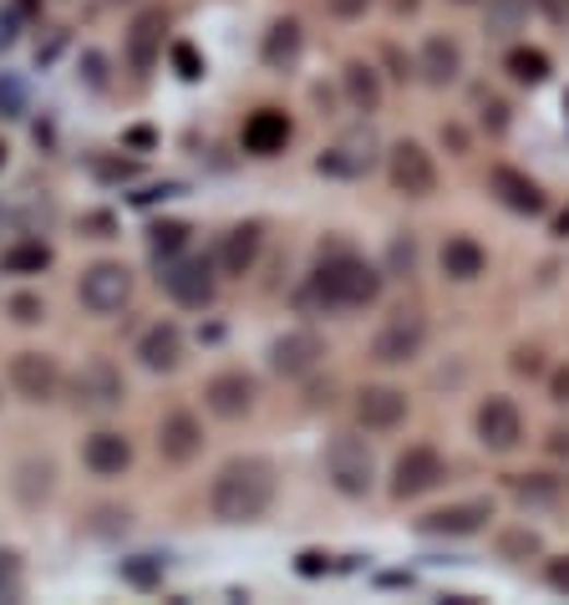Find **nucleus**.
<instances>
[{
	"label": "nucleus",
	"instance_id": "nucleus-32",
	"mask_svg": "<svg viewBox=\"0 0 569 605\" xmlns=\"http://www.w3.org/2000/svg\"><path fill=\"white\" fill-rule=\"evenodd\" d=\"M0 265L11 270V275H42L51 265V250L46 245H11V250L0 254Z\"/></svg>",
	"mask_w": 569,
	"mask_h": 605
},
{
	"label": "nucleus",
	"instance_id": "nucleus-26",
	"mask_svg": "<svg viewBox=\"0 0 569 605\" xmlns=\"http://www.w3.org/2000/svg\"><path fill=\"white\" fill-rule=\"evenodd\" d=\"M341 87H346V103L351 112H381V97H387V87H381V72L371 67V61H346L341 67Z\"/></svg>",
	"mask_w": 569,
	"mask_h": 605
},
{
	"label": "nucleus",
	"instance_id": "nucleus-46",
	"mask_svg": "<svg viewBox=\"0 0 569 605\" xmlns=\"http://www.w3.org/2000/svg\"><path fill=\"white\" fill-rule=\"evenodd\" d=\"M442 143L453 153H467V138H463V128H442Z\"/></svg>",
	"mask_w": 569,
	"mask_h": 605
},
{
	"label": "nucleus",
	"instance_id": "nucleus-23",
	"mask_svg": "<svg viewBox=\"0 0 569 605\" xmlns=\"http://www.w3.org/2000/svg\"><path fill=\"white\" fill-rule=\"evenodd\" d=\"M438 265H442V275H448V281L473 285L483 270H488V254H483V245L473 235H448V239H442Z\"/></svg>",
	"mask_w": 569,
	"mask_h": 605
},
{
	"label": "nucleus",
	"instance_id": "nucleus-33",
	"mask_svg": "<svg viewBox=\"0 0 569 605\" xmlns=\"http://www.w3.org/2000/svg\"><path fill=\"white\" fill-rule=\"evenodd\" d=\"M183 245H189V224H158L147 239L153 260H174V254H183Z\"/></svg>",
	"mask_w": 569,
	"mask_h": 605
},
{
	"label": "nucleus",
	"instance_id": "nucleus-37",
	"mask_svg": "<svg viewBox=\"0 0 569 605\" xmlns=\"http://www.w3.org/2000/svg\"><path fill=\"white\" fill-rule=\"evenodd\" d=\"M509 367H513V377H540V371H544V352H540V346H519Z\"/></svg>",
	"mask_w": 569,
	"mask_h": 605
},
{
	"label": "nucleus",
	"instance_id": "nucleus-12",
	"mask_svg": "<svg viewBox=\"0 0 569 605\" xmlns=\"http://www.w3.org/2000/svg\"><path fill=\"white\" fill-rule=\"evenodd\" d=\"M325 361V341H321V331H285V336H275L270 341V371L275 377H310V371Z\"/></svg>",
	"mask_w": 569,
	"mask_h": 605
},
{
	"label": "nucleus",
	"instance_id": "nucleus-11",
	"mask_svg": "<svg viewBox=\"0 0 569 605\" xmlns=\"http://www.w3.org/2000/svg\"><path fill=\"white\" fill-rule=\"evenodd\" d=\"M11 387L21 392V402H36V407L57 402V392H61L57 356L51 352H15L11 356Z\"/></svg>",
	"mask_w": 569,
	"mask_h": 605
},
{
	"label": "nucleus",
	"instance_id": "nucleus-6",
	"mask_svg": "<svg viewBox=\"0 0 569 605\" xmlns=\"http://www.w3.org/2000/svg\"><path fill=\"white\" fill-rule=\"evenodd\" d=\"M387 178H392V189L402 193V199H432V193H438V158H432L423 143L402 138V143H392V153H387Z\"/></svg>",
	"mask_w": 569,
	"mask_h": 605
},
{
	"label": "nucleus",
	"instance_id": "nucleus-47",
	"mask_svg": "<svg viewBox=\"0 0 569 605\" xmlns=\"http://www.w3.org/2000/svg\"><path fill=\"white\" fill-rule=\"evenodd\" d=\"M300 570H306V576H321V555H300Z\"/></svg>",
	"mask_w": 569,
	"mask_h": 605
},
{
	"label": "nucleus",
	"instance_id": "nucleus-25",
	"mask_svg": "<svg viewBox=\"0 0 569 605\" xmlns=\"http://www.w3.org/2000/svg\"><path fill=\"white\" fill-rule=\"evenodd\" d=\"M163 51V11H138L128 26V67L132 72H153Z\"/></svg>",
	"mask_w": 569,
	"mask_h": 605
},
{
	"label": "nucleus",
	"instance_id": "nucleus-48",
	"mask_svg": "<svg viewBox=\"0 0 569 605\" xmlns=\"http://www.w3.org/2000/svg\"><path fill=\"white\" fill-rule=\"evenodd\" d=\"M555 235H559V239H569V209H565V214L555 220Z\"/></svg>",
	"mask_w": 569,
	"mask_h": 605
},
{
	"label": "nucleus",
	"instance_id": "nucleus-16",
	"mask_svg": "<svg viewBox=\"0 0 569 605\" xmlns=\"http://www.w3.org/2000/svg\"><path fill=\"white\" fill-rule=\"evenodd\" d=\"M132 356H138V367L143 371H178L183 367V331H178L174 321H153L138 336V346H132Z\"/></svg>",
	"mask_w": 569,
	"mask_h": 605
},
{
	"label": "nucleus",
	"instance_id": "nucleus-39",
	"mask_svg": "<svg viewBox=\"0 0 569 605\" xmlns=\"http://www.w3.org/2000/svg\"><path fill=\"white\" fill-rule=\"evenodd\" d=\"M321 5H325V15H336V21H361L371 0H321Z\"/></svg>",
	"mask_w": 569,
	"mask_h": 605
},
{
	"label": "nucleus",
	"instance_id": "nucleus-14",
	"mask_svg": "<svg viewBox=\"0 0 569 605\" xmlns=\"http://www.w3.org/2000/svg\"><path fill=\"white\" fill-rule=\"evenodd\" d=\"M356 423L366 432H392L407 423V392L392 382H366L356 392Z\"/></svg>",
	"mask_w": 569,
	"mask_h": 605
},
{
	"label": "nucleus",
	"instance_id": "nucleus-18",
	"mask_svg": "<svg viewBox=\"0 0 569 605\" xmlns=\"http://www.w3.org/2000/svg\"><path fill=\"white\" fill-rule=\"evenodd\" d=\"M82 463H87L97 478H122V473L132 468V443L117 428H97V432H87V443H82Z\"/></svg>",
	"mask_w": 569,
	"mask_h": 605
},
{
	"label": "nucleus",
	"instance_id": "nucleus-5",
	"mask_svg": "<svg viewBox=\"0 0 569 605\" xmlns=\"http://www.w3.org/2000/svg\"><path fill=\"white\" fill-rule=\"evenodd\" d=\"M158 281L178 306H189V310L214 306V296H220V275H214V265H209L204 254H174V260H163Z\"/></svg>",
	"mask_w": 569,
	"mask_h": 605
},
{
	"label": "nucleus",
	"instance_id": "nucleus-36",
	"mask_svg": "<svg viewBox=\"0 0 569 605\" xmlns=\"http://www.w3.org/2000/svg\"><path fill=\"white\" fill-rule=\"evenodd\" d=\"M412 270H417V239L396 235L392 239V275H412Z\"/></svg>",
	"mask_w": 569,
	"mask_h": 605
},
{
	"label": "nucleus",
	"instance_id": "nucleus-42",
	"mask_svg": "<svg viewBox=\"0 0 569 605\" xmlns=\"http://www.w3.org/2000/svg\"><path fill=\"white\" fill-rule=\"evenodd\" d=\"M21 580H15V555H0V595H15Z\"/></svg>",
	"mask_w": 569,
	"mask_h": 605
},
{
	"label": "nucleus",
	"instance_id": "nucleus-27",
	"mask_svg": "<svg viewBox=\"0 0 569 605\" xmlns=\"http://www.w3.org/2000/svg\"><path fill=\"white\" fill-rule=\"evenodd\" d=\"M300 46H306V31H300V21H275V26L264 31L260 57H264V67L285 72V67H295V61H300Z\"/></svg>",
	"mask_w": 569,
	"mask_h": 605
},
{
	"label": "nucleus",
	"instance_id": "nucleus-24",
	"mask_svg": "<svg viewBox=\"0 0 569 605\" xmlns=\"http://www.w3.org/2000/svg\"><path fill=\"white\" fill-rule=\"evenodd\" d=\"M285 143H291V118H285L280 107H260V112L245 122V149L254 153V158H275V153H285Z\"/></svg>",
	"mask_w": 569,
	"mask_h": 605
},
{
	"label": "nucleus",
	"instance_id": "nucleus-40",
	"mask_svg": "<svg viewBox=\"0 0 569 605\" xmlns=\"http://www.w3.org/2000/svg\"><path fill=\"white\" fill-rule=\"evenodd\" d=\"M549 402H555V407H569V361L549 371Z\"/></svg>",
	"mask_w": 569,
	"mask_h": 605
},
{
	"label": "nucleus",
	"instance_id": "nucleus-7",
	"mask_svg": "<svg viewBox=\"0 0 569 605\" xmlns=\"http://www.w3.org/2000/svg\"><path fill=\"white\" fill-rule=\"evenodd\" d=\"M122 398H128V382H122V371H117L107 356H92V361L76 367L72 402L82 413H112V407H122Z\"/></svg>",
	"mask_w": 569,
	"mask_h": 605
},
{
	"label": "nucleus",
	"instance_id": "nucleus-28",
	"mask_svg": "<svg viewBox=\"0 0 569 605\" xmlns=\"http://www.w3.org/2000/svg\"><path fill=\"white\" fill-rule=\"evenodd\" d=\"M51 488H57V468H51V463H36V458H31V463L15 468V499L31 503V509L51 499Z\"/></svg>",
	"mask_w": 569,
	"mask_h": 605
},
{
	"label": "nucleus",
	"instance_id": "nucleus-41",
	"mask_svg": "<svg viewBox=\"0 0 569 605\" xmlns=\"http://www.w3.org/2000/svg\"><path fill=\"white\" fill-rule=\"evenodd\" d=\"M544 580H549V591L569 595V555H565V560H549V570H544Z\"/></svg>",
	"mask_w": 569,
	"mask_h": 605
},
{
	"label": "nucleus",
	"instance_id": "nucleus-49",
	"mask_svg": "<svg viewBox=\"0 0 569 605\" xmlns=\"http://www.w3.org/2000/svg\"><path fill=\"white\" fill-rule=\"evenodd\" d=\"M0 163H5V149H0Z\"/></svg>",
	"mask_w": 569,
	"mask_h": 605
},
{
	"label": "nucleus",
	"instance_id": "nucleus-19",
	"mask_svg": "<svg viewBox=\"0 0 569 605\" xmlns=\"http://www.w3.org/2000/svg\"><path fill=\"white\" fill-rule=\"evenodd\" d=\"M488 189H494V199L503 209H513V214H544V189L534 183L529 174H519V168H509V163H498L494 174H488Z\"/></svg>",
	"mask_w": 569,
	"mask_h": 605
},
{
	"label": "nucleus",
	"instance_id": "nucleus-2",
	"mask_svg": "<svg viewBox=\"0 0 569 605\" xmlns=\"http://www.w3.org/2000/svg\"><path fill=\"white\" fill-rule=\"evenodd\" d=\"M275 468L264 458H229L214 484H209V509L220 524H254L275 503Z\"/></svg>",
	"mask_w": 569,
	"mask_h": 605
},
{
	"label": "nucleus",
	"instance_id": "nucleus-30",
	"mask_svg": "<svg viewBox=\"0 0 569 605\" xmlns=\"http://www.w3.org/2000/svg\"><path fill=\"white\" fill-rule=\"evenodd\" d=\"M529 21V0H488V36H513Z\"/></svg>",
	"mask_w": 569,
	"mask_h": 605
},
{
	"label": "nucleus",
	"instance_id": "nucleus-3",
	"mask_svg": "<svg viewBox=\"0 0 569 605\" xmlns=\"http://www.w3.org/2000/svg\"><path fill=\"white\" fill-rule=\"evenodd\" d=\"M325 478L336 488L341 499H366L377 488V453L366 438L356 432H336L331 448H325Z\"/></svg>",
	"mask_w": 569,
	"mask_h": 605
},
{
	"label": "nucleus",
	"instance_id": "nucleus-21",
	"mask_svg": "<svg viewBox=\"0 0 569 605\" xmlns=\"http://www.w3.org/2000/svg\"><path fill=\"white\" fill-rule=\"evenodd\" d=\"M417 72H423L427 87H453L463 76V46L453 36H427L423 51H417Z\"/></svg>",
	"mask_w": 569,
	"mask_h": 605
},
{
	"label": "nucleus",
	"instance_id": "nucleus-1",
	"mask_svg": "<svg viewBox=\"0 0 569 605\" xmlns=\"http://www.w3.org/2000/svg\"><path fill=\"white\" fill-rule=\"evenodd\" d=\"M381 285H387V270L366 265L361 254L351 250H336V254H321V265L310 270L300 300L310 310H366L381 300Z\"/></svg>",
	"mask_w": 569,
	"mask_h": 605
},
{
	"label": "nucleus",
	"instance_id": "nucleus-38",
	"mask_svg": "<svg viewBox=\"0 0 569 605\" xmlns=\"http://www.w3.org/2000/svg\"><path fill=\"white\" fill-rule=\"evenodd\" d=\"M46 316V306H42V296H11V321H21V325H36Z\"/></svg>",
	"mask_w": 569,
	"mask_h": 605
},
{
	"label": "nucleus",
	"instance_id": "nucleus-20",
	"mask_svg": "<svg viewBox=\"0 0 569 605\" xmlns=\"http://www.w3.org/2000/svg\"><path fill=\"white\" fill-rule=\"evenodd\" d=\"M377 143H371V133H351V138H341V143H331V149L316 158V174H325V178H361L371 163H377Z\"/></svg>",
	"mask_w": 569,
	"mask_h": 605
},
{
	"label": "nucleus",
	"instance_id": "nucleus-43",
	"mask_svg": "<svg viewBox=\"0 0 569 605\" xmlns=\"http://www.w3.org/2000/svg\"><path fill=\"white\" fill-rule=\"evenodd\" d=\"M544 443H549V453H555V458H569V428H555Z\"/></svg>",
	"mask_w": 569,
	"mask_h": 605
},
{
	"label": "nucleus",
	"instance_id": "nucleus-44",
	"mask_svg": "<svg viewBox=\"0 0 569 605\" xmlns=\"http://www.w3.org/2000/svg\"><path fill=\"white\" fill-rule=\"evenodd\" d=\"M174 57H178V67H183V76H199V57H193L189 46H178Z\"/></svg>",
	"mask_w": 569,
	"mask_h": 605
},
{
	"label": "nucleus",
	"instance_id": "nucleus-35",
	"mask_svg": "<svg viewBox=\"0 0 569 605\" xmlns=\"http://www.w3.org/2000/svg\"><path fill=\"white\" fill-rule=\"evenodd\" d=\"M478 112H483V128L494 138L509 133V103H503V97H478Z\"/></svg>",
	"mask_w": 569,
	"mask_h": 605
},
{
	"label": "nucleus",
	"instance_id": "nucleus-31",
	"mask_svg": "<svg viewBox=\"0 0 569 605\" xmlns=\"http://www.w3.org/2000/svg\"><path fill=\"white\" fill-rule=\"evenodd\" d=\"M509 76H513V82H529V87H534V82H544V76H549V57H544V51H534V46H513V51H509Z\"/></svg>",
	"mask_w": 569,
	"mask_h": 605
},
{
	"label": "nucleus",
	"instance_id": "nucleus-15",
	"mask_svg": "<svg viewBox=\"0 0 569 605\" xmlns=\"http://www.w3.org/2000/svg\"><path fill=\"white\" fill-rule=\"evenodd\" d=\"M494 519V499H463V503H448V509H432V514L417 519L423 534H448V539H463V534H478L488 530Z\"/></svg>",
	"mask_w": 569,
	"mask_h": 605
},
{
	"label": "nucleus",
	"instance_id": "nucleus-45",
	"mask_svg": "<svg viewBox=\"0 0 569 605\" xmlns=\"http://www.w3.org/2000/svg\"><path fill=\"white\" fill-rule=\"evenodd\" d=\"M87 82L92 87H103L107 76H103V57H97V51H87Z\"/></svg>",
	"mask_w": 569,
	"mask_h": 605
},
{
	"label": "nucleus",
	"instance_id": "nucleus-10",
	"mask_svg": "<svg viewBox=\"0 0 569 605\" xmlns=\"http://www.w3.org/2000/svg\"><path fill=\"white\" fill-rule=\"evenodd\" d=\"M473 432L488 453H513L524 443V413L513 398H483L478 413H473Z\"/></svg>",
	"mask_w": 569,
	"mask_h": 605
},
{
	"label": "nucleus",
	"instance_id": "nucleus-29",
	"mask_svg": "<svg viewBox=\"0 0 569 605\" xmlns=\"http://www.w3.org/2000/svg\"><path fill=\"white\" fill-rule=\"evenodd\" d=\"M509 488L519 503H559L569 494V478H555V473H519Z\"/></svg>",
	"mask_w": 569,
	"mask_h": 605
},
{
	"label": "nucleus",
	"instance_id": "nucleus-9",
	"mask_svg": "<svg viewBox=\"0 0 569 605\" xmlns=\"http://www.w3.org/2000/svg\"><path fill=\"white\" fill-rule=\"evenodd\" d=\"M448 478V463H442L438 448H407V453L392 463V499L407 503V499H423V494H432V488Z\"/></svg>",
	"mask_w": 569,
	"mask_h": 605
},
{
	"label": "nucleus",
	"instance_id": "nucleus-17",
	"mask_svg": "<svg viewBox=\"0 0 569 605\" xmlns=\"http://www.w3.org/2000/svg\"><path fill=\"white\" fill-rule=\"evenodd\" d=\"M158 453H163V463H174V468L193 463V458L204 453V423H199L193 413L163 417V428H158Z\"/></svg>",
	"mask_w": 569,
	"mask_h": 605
},
{
	"label": "nucleus",
	"instance_id": "nucleus-8",
	"mask_svg": "<svg viewBox=\"0 0 569 605\" xmlns=\"http://www.w3.org/2000/svg\"><path fill=\"white\" fill-rule=\"evenodd\" d=\"M76 296L92 316H112L132 300V270L122 260H97V265L82 270V285H76Z\"/></svg>",
	"mask_w": 569,
	"mask_h": 605
},
{
	"label": "nucleus",
	"instance_id": "nucleus-22",
	"mask_svg": "<svg viewBox=\"0 0 569 605\" xmlns=\"http://www.w3.org/2000/svg\"><path fill=\"white\" fill-rule=\"evenodd\" d=\"M260 250H264L260 224H234L229 235H224V245H220V270L229 275V281H245L249 270H254V260H260Z\"/></svg>",
	"mask_w": 569,
	"mask_h": 605
},
{
	"label": "nucleus",
	"instance_id": "nucleus-4",
	"mask_svg": "<svg viewBox=\"0 0 569 605\" xmlns=\"http://www.w3.org/2000/svg\"><path fill=\"white\" fill-rule=\"evenodd\" d=\"M427 352V316L423 310H396L371 336V361L377 367H412Z\"/></svg>",
	"mask_w": 569,
	"mask_h": 605
},
{
	"label": "nucleus",
	"instance_id": "nucleus-34",
	"mask_svg": "<svg viewBox=\"0 0 569 605\" xmlns=\"http://www.w3.org/2000/svg\"><path fill=\"white\" fill-rule=\"evenodd\" d=\"M544 549V539L534 530H503L498 534V555L503 560H529V555H540Z\"/></svg>",
	"mask_w": 569,
	"mask_h": 605
},
{
	"label": "nucleus",
	"instance_id": "nucleus-13",
	"mask_svg": "<svg viewBox=\"0 0 569 605\" xmlns=\"http://www.w3.org/2000/svg\"><path fill=\"white\" fill-rule=\"evenodd\" d=\"M254 402H260V382L249 377V371H220V377H209L204 382V407L224 423H239V417L254 413Z\"/></svg>",
	"mask_w": 569,
	"mask_h": 605
}]
</instances>
